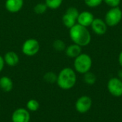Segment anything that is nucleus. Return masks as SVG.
Returning <instances> with one entry per match:
<instances>
[{
	"instance_id": "nucleus-1",
	"label": "nucleus",
	"mask_w": 122,
	"mask_h": 122,
	"mask_svg": "<svg viewBox=\"0 0 122 122\" xmlns=\"http://www.w3.org/2000/svg\"><path fill=\"white\" fill-rule=\"evenodd\" d=\"M69 37L74 44L81 47L89 45L92 40V36L87 27L77 23L69 29Z\"/></svg>"
},
{
	"instance_id": "nucleus-2",
	"label": "nucleus",
	"mask_w": 122,
	"mask_h": 122,
	"mask_svg": "<svg viewBox=\"0 0 122 122\" xmlns=\"http://www.w3.org/2000/svg\"><path fill=\"white\" fill-rule=\"evenodd\" d=\"M76 72L70 67L62 69L57 75L56 84L59 87L63 90H69L72 89L76 84Z\"/></svg>"
},
{
	"instance_id": "nucleus-3",
	"label": "nucleus",
	"mask_w": 122,
	"mask_h": 122,
	"mask_svg": "<svg viewBox=\"0 0 122 122\" xmlns=\"http://www.w3.org/2000/svg\"><path fill=\"white\" fill-rule=\"evenodd\" d=\"M92 66V60L91 56L87 54H81L74 59V67L76 71L79 74H84L90 71Z\"/></svg>"
},
{
	"instance_id": "nucleus-4",
	"label": "nucleus",
	"mask_w": 122,
	"mask_h": 122,
	"mask_svg": "<svg viewBox=\"0 0 122 122\" xmlns=\"http://www.w3.org/2000/svg\"><path fill=\"white\" fill-rule=\"evenodd\" d=\"M122 19V9L117 7L111 8L105 14L104 21L109 26H115L118 25Z\"/></svg>"
},
{
	"instance_id": "nucleus-5",
	"label": "nucleus",
	"mask_w": 122,
	"mask_h": 122,
	"mask_svg": "<svg viewBox=\"0 0 122 122\" xmlns=\"http://www.w3.org/2000/svg\"><path fill=\"white\" fill-rule=\"evenodd\" d=\"M40 50V44L39 41L34 38H30L23 43L21 46L22 53L27 56H33L36 55Z\"/></svg>"
},
{
	"instance_id": "nucleus-6",
	"label": "nucleus",
	"mask_w": 122,
	"mask_h": 122,
	"mask_svg": "<svg viewBox=\"0 0 122 122\" xmlns=\"http://www.w3.org/2000/svg\"><path fill=\"white\" fill-rule=\"evenodd\" d=\"M109 93L117 97L122 96V81L119 78H112L107 84Z\"/></svg>"
},
{
	"instance_id": "nucleus-7",
	"label": "nucleus",
	"mask_w": 122,
	"mask_h": 122,
	"mask_svg": "<svg viewBox=\"0 0 122 122\" xmlns=\"http://www.w3.org/2000/svg\"><path fill=\"white\" fill-rule=\"evenodd\" d=\"M30 119V112L24 108H18L11 114L12 122H29Z\"/></svg>"
},
{
	"instance_id": "nucleus-8",
	"label": "nucleus",
	"mask_w": 122,
	"mask_h": 122,
	"mask_svg": "<svg viewBox=\"0 0 122 122\" xmlns=\"http://www.w3.org/2000/svg\"><path fill=\"white\" fill-rule=\"evenodd\" d=\"M92 104V101L90 97L87 96H82L76 102L75 108L78 112L81 114H85L91 109Z\"/></svg>"
},
{
	"instance_id": "nucleus-9",
	"label": "nucleus",
	"mask_w": 122,
	"mask_h": 122,
	"mask_svg": "<svg viewBox=\"0 0 122 122\" xmlns=\"http://www.w3.org/2000/svg\"><path fill=\"white\" fill-rule=\"evenodd\" d=\"M92 31L97 35L102 36L107 31V25L104 20L99 18H94L91 25Z\"/></svg>"
},
{
	"instance_id": "nucleus-10",
	"label": "nucleus",
	"mask_w": 122,
	"mask_h": 122,
	"mask_svg": "<svg viewBox=\"0 0 122 122\" xmlns=\"http://www.w3.org/2000/svg\"><path fill=\"white\" fill-rule=\"evenodd\" d=\"M94 19V16L92 13L88 11H84L79 13L76 22L77 24L81 26L88 27V26H91Z\"/></svg>"
},
{
	"instance_id": "nucleus-11",
	"label": "nucleus",
	"mask_w": 122,
	"mask_h": 122,
	"mask_svg": "<svg viewBox=\"0 0 122 122\" xmlns=\"http://www.w3.org/2000/svg\"><path fill=\"white\" fill-rule=\"evenodd\" d=\"M24 6V0H6L5 8L11 14L19 12Z\"/></svg>"
},
{
	"instance_id": "nucleus-12",
	"label": "nucleus",
	"mask_w": 122,
	"mask_h": 122,
	"mask_svg": "<svg viewBox=\"0 0 122 122\" xmlns=\"http://www.w3.org/2000/svg\"><path fill=\"white\" fill-rule=\"evenodd\" d=\"M3 57L5 64L9 66H15L19 62V56L17 53L14 51H7Z\"/></svg>"
},
{
	"instance_id": "nucleus-13",
	"label": "nucleus",
	"mask_w": 122,
	"mask_h": 122,
	"mask_svg": "<svg viewBox=\"0 0 122 122\" xmlns=\"http://www.w3.org/2000/svg\"><path fill=\"white\" fill-rule=\"evenodd\" d=\"M65 54L68 57L75 59L81 54V46L73 43L72 44H70L66 47Z\"/></svg>"
},
{
	"instance_id": "nucleus-14",
	"label": "nucleus",
	"mask_w": 122,
	"mask_h": 122,
	"mask_svg": "<svg viewBox=\"0 0 122 122\" xmlns=\"http://www.w3.org/2000/svg\"><path fill=\"white\" fill-rule=\"evenodd\" d=\"M14 83L11 79L7 76H3L0 78V89L4 92H9L12 90Z\"/></svg>"
},
{
	"instance_id": "nucleus-15",
	"label": "nucleus",
	"mask_w": 122,
	"mask_h": 122,
	"mask_svg": "<svg viewBox=\"0 0 122 122\" xmlns=\"http://www.w3.org/2000/svg\"><path fill=\"white\" fill-rule=\"evenodd\" d=\"M76 20H77V19L76 17H74V16H71V14H67L66 12L62 16V22H63L64 25L68 29H70L72 26H74L76 24Z\"/></svg>"
},
{
	"instance_id": "nucleus-16",
	"label": "nucleus",
	"mask_w": 122,
	"mask_h": 122,
	"mask_svg": "<svg viewBox=\"0 0 122 122\" xmlns=\"http://www.w3.org/2000/svg\"><path fill=\"white\" fill-rule=\"evenodd\" d=\"M26 109L30 112H34L39 110V107H40V104L39 103V102L36 99H31L30 100H29L26 102Z\"/></svg>"
},
{
	"instance_id": "nucleus-17",
	"label": "nucleus",
	"mask_w": 122,
	"mask_h": 122,
	"mask_svg": "<svg viewBox=\"0 0 122 122\" xmlns=\"http://www.w3.org/2000/svg\"><path fill=\"white\" fill-rule=\"evenodd\" d=\"M43 79L48 84H54V83H56L57 75L56 73L53 71H48L44 74Z\"/></svg>"
},
{
	"instance_id": "nucleus-18",
	"label": "nucleus",
	"mask_w": 122,
	"mask_h": 122,
	"mask_svg": "<svg viewBox=\"0 0 122 122\" xmlns=\"http://www.w3.org/2000/svg\"><path fill=\"white\" fill-rule=\"evenodd\" d=\"M52 46L54 48V49L56 51L61 52L63 51H65L66 49V44L64 41H62L61 39H56L54 41L53 44H52Z\"/></svg>"
},
{
	"instance_id": "nucleus-19",
	"label": "nucleus",
	"mask_w": 122,
	"mask_h": 122,
	"mask_svg": "<svg viewBox=\"0 0 122 122\" xmlns=\"http://www.w3.org/2000/svg\"><path fill=\"white\" fill-rule=\"evenodd\" d=\"M44 3L49 9H56L61 6L63 0H45Z\"/></svg>"
},
{
	"instance_id": "nucleus-20",
	"label": "nucleus",
	"mask_w": 122,
	"mask_h": 122,
	"mask_svg": "<svg viewBox=\"0 0 122 122\" xmlns=\"http://www.w3.org/2000/svg\"><path fill=\"white\" fill-rule=\"evenodd\" d=\"M96 80H97L96 76L92 72L88 71L84 74V81L87 84L92 85L96 82Z\"/></svg>"
},
{
	"instance_id": "nucleus-21",
	"label": "nucleus",
	"mask_w": 122,
	"mask_h": 122,
	"mask_svg": "<svg viewBox=\"0 0 122 122\" xmlns=\"http://www.w3.org/2000/svg\"><path fill=\"white\" fill-rule=\"evenodd\" d=\"M48 7L45 3H38L34 6V11L37 14H43L46 11Z\"/></svg>"
},
{
	"instance_id": "nucleus-22",
	"label": "nucleus",
	"mask_w": 122,
	"mask_h": 122,
	"mask_svg": "<svg viewBox=\"0 0 122 122\" xmlns=\"http://www.w3.org/2000/svg\"><path fill=\"white\" fill-rule=\"evenodd\" d=\"M85 4L90 8H95L103 2V0H84Z\"/></svg>"
},
{
	"instance_id": "nucleus-23",
	"label": "nucleus",
	"mask_w": 122,
	"mask_h": 122,
	"mask_svg": "<svg viewBox=\"0 0 122 122\" xmlns=\"http://www.w3.org/2000/svg\"><path fill=\"white\" fill-rule=\"evenodd\" d=\"M103 1H104L106 4H107L111 8L117 7L121 3V0H103Z\"/></svg>"
},
{
	"instance_id": "nucleus-24",
	"label": "nucleus",
	"mask_w": 122,
	"mask_h": 122,
	"mask_svg": "<svg viewBox=\"0 0 122 122\" xmlns=\"http://www.w3.org/2000/svg\"><path fill=\"white\" fill-rule=\"evenodd\" d=\"M4 65H5V62L4 60V57L0 55V72L4 69Z\"/></svg>"
},
{
	"instance_id": "nucleus-25",
	"label": "nucleus",
	"mask_w": 122,
	"mask_h": 122,
	"mask_svg": "<svg viewBox=\"0 0 122 122\" xmlns=\"http://www.w3.org/2000/svg\"><path fill=\"white\" fill-rule=\"evenodd\" d=\"M119 63L122 66V51L120 52V54L119 55Z\"/></svg>"
},
{
	"instance_id": "nucleus-26",
	"label": "nucleus",
	"mask_w": 122,
	"mask_h": 122,
	"mask_svg": "<svg viewBox=\"0 0 122 122\" xmlns=\"http://www.w3.org/2000/svg\"><path fill=\"white\" fill-rule=\"evenodd\" d=\"M118 76H119V78L122 81V69H121L119 71V74H118Z\"/></svg>"
},
{
	"instance_id": "nucleus-27",
	"label": "nucleus",
	"mask_w": 122,
	"mask_h": 122,
	"mask_svg": "<svg viewBox=\"0 0 122 122\" xmlns=\"http://www.w3.org/2000/svg\"></svg>"
}]
</instances>
